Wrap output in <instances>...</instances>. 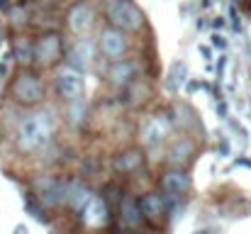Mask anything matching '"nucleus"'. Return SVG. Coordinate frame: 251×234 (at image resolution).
Instances as JSON below:
<instances>
[{"label":"nucleus","mask_w":251,"mask_h":234,"mask_svg":"<svg viewBox=\"0 0 251 234\" xmlns=\"http://www.w3.org/2000/svg\"><path fill=\"white\" fill-rule=\"evenodd\" d=\"M56 134V110L42 107L22 115L12 132V147L22 156H32L44 152Z\"/></svg>","instance_id":"1"},{"label":"nucleus","mask_w":251,"mask_h":234,"mask_svg":"<svg viewBox=\"0 0 251 234\" xmlns=\"http://www.w3.org/2000/svg\"><path fill=\"white\" fill-rule=\"evenodd\" d=\"M7 98L20 107H37L47 98V85L34 69L20 66L7 85Z\"/></svg>","instance_id":"2"},{"label":"nucleus","mask_w":251,"mask_h":234,"mask_svg":"<svg viewBox=\"0 0 251 234\" xmlns=\"http://www.w3.org/2000/svg\"><path fill=\"white\" fill-rule=\"evenodd\" d=\"M105 20L110 27H117L127 34H137L147 25V17L134 5V0H107L105 2Z\"/></svg>","instance_id":"3"},{"label":"nucleus","mask_w":251,"mask_h":234,"mask_svg":"<svg viewBox=\"0 0 251 234\" xmlns=\"http://www.w3.org/2000/svg\"><path fill=\"white\" fill-rule=\"evenodd\" d=\"M64 59V37L56 29L42 32L34 39V64L37 66H54Z\"/></svg>","instance_id":"4"},{"label":"nucleus","mask_w":251,"mask_h":234,"mask_svg":"<svg viewBox=\"0 0 251 234\" xmlns=\"http://www.w3.org/2000/svg\"><path fill=\"white\" fill-rule=\"evenodd\" d=\"M98 49L100 54L107 59V61H117V59H125L127 52H129V37L127 32L117 29V27H105L98 37Z\"/></svg>","instance_id":"5"},{"label":"nucleus","mask_w":251,"mask_h":234,"mask_svg":"<svg viewBox=\"0 0 251 234\" xmlns=\"http://www.w3.org/2000/svg\"><path fill=\"white\" fill-rule=\"evenodd\" d=\"M54 90L61 100L66 103H76L83 95V74L74 66H64L56 71L54 76Z\"/></svg>","instance_id":"6"},{"label":"nucleus","mask_w":251,"mask_h":234,"mask_svg":"<svg viewBox=\"0 0 251 234\" xmlns=\"http://www.w3.org/2000/svg\"><path fill=\"white\" fill-rule=\"evenodd\" d=\"M171 127H173L171 112H168V115H164V117H161V115L149 117V120L142 125V132H139V142H142V147H147V149L159 147V144H161V142L168 137Z\"/></svg>","instance_id":"7"},{"label":"nucleus","mask_w":251,"mask_h":234,"mask_svg":"<svg viewBox=\"0 0 251 234\" xmlns=\"http://www.w3.org/2000/svg\"><path fill=\"white\" fill-rule=\"evenodd\" d=\"M78 220H81V225H83L85 230H93V232L95 230H105L110 225V205L105 203L102 195L95 193V198L83 208V212L78 215Z\"/></svg>","instance_id":"8"},{"label":"nucleus","mask_w":251,"mask_h":234,"mask_svg":"<svg viewBox=\"0 0 251 234\" xmlns=\"http://www.w3.org/2000/svg\"><path fill=\"white\" fill-rule=\"evenodd\" d=\"M139 208H142V215H144V220L151 225V227H159L164 220H166L168 210H171V205H168L166 195L164 193H144L142 198H139Z\"/></svg>","instance_id":"9"},{"label":"nucleus","mask_w":251,"mask_h":234,"mask_svg":"<svg viewBox=\"0 0 251 234\" xmlns=\"http://www.w3.org/2000/svg\"><path fill=\"white\" fill-rule=\"evenodd\" d=\"M144 215H142V208H139V200L134 195H125L120 208H117V225L127 232L137 234L144 227Z\"/></svg>","instance_id":"10"},{"label":"nucleus","mask_w":251,"mask_h":234,"mask_svg":"<svg viewBox=\"0 0 251 234\" xmlns=\"http://www.w3.org/2000/svg\"><path fill=\"white\" fill-rule=\"evenodd\" d=\"M195 152H198L195 142H193L188 134H178V137L168 144L166 163L168 166H173V168H185V166H190V163H193Z\"/></svg>","instance_id":"11"},{"label":"nucleus","mask_w":251,"mask_h":234,"mask_svg":"<svg viewBox=\"0 0 251 234\" xmlns=\"http://www.w3.org/2000/svg\"><path fill=\"white\" fill-rule=\"evenodd\" d=\"M139 71H142L139 61H134V59H117V61H110V66L105 71V78L115 88H127L132 80H137Z\"/></svg>","instance_id":"12"},{"label":"nucleus","mask_w":251,"mask_h":234,"mask_svg":"<svg viewBox=\"0 0 251 234\" xmlns=\"http://www.w3.org/2000/svg\"><path fill=\"white\" fill-rule=\"evenodd\" d=\"M159 188L168 193V195H176V198H180V195H188L190 193V188H193V181H190V176H188V171L185 168H168L164 171L161 176H159Z\"/></svg>","instance_id":"13"},{"label":"nucleus","mask_w":251,"mask_h":234,"mask_svg":"<svg viewBox=\"0 0 251 234\" xmlns=\"http://www.w3.org/2000/svg\"><path fill=\"white\" fill-rule=\"evenodd\" d=\"M95 25V12L88 2H74L66 12V27L74 32V34H85L90 32Z\"/></svg>","instance_id":"14"},{"label":"nucleus","mask_w":251,"mask_h":234,"mask_svg":"<svg viewBox=\"0 0 251 234\" xmlns=\"http://www.w3.org/2000/svg\"><path fill=\"white\" fill-rule=\"evenodd\" d=\"M142 166H144V149L139 147H129L112 158V171L117 176H134L142 171Z\"/></svg>","instance_id":"15"},{"label":"nucleus","mask_w":251,"mask_h":234,"mask_svg":"<svg viewBox=\"0 0 251 234\" xmlns=\"http://www.w3.org/2000/svg\"><path fill=\"white\" fill-rule=\"evenodd\" d=\"M171 120L173 125L183 132V134H190L200 127V120H198V112L188 105V103H176L173 110H171Z\"/></svg>","instance_id":"16"},{"label":"nucleus","mask_w":251,"mask_h":234,"mask_svg":"<svg viewBox=\"0 0 251 234\" xmlns=\"http://www.w3.org/2000/svg\"><path fill=\"white\" fill-rule=\"evenodd\" d=\"M125 90V103L127 105H142V103H147L149 98H151V85L147 83V80H132L127 88H122Z\"/></svg>","instance_id":"17"},{"label":"nucleus","mask_w":251,"mask_h":234,"mask_svg":"<svg viewBox=\"0 0 251 234\" xmlns=\"http://www.w3.org/2000/svg\"><path fill=\"white\" fill-rule=\"evenodd\" d=\"M12 56H15V61H17L20 66L32 64V61H34V42H32L29 37H25V34L15 37V39H12Z\"/></svg>","instance_id":"18"},{"label":"nucleus","mask_w":251,"mask_h":234,"mask_svg":"<svg viewBox=\"0 0 251 234\" xmlns=\"http://www.w3.org/2000/svg\"><path fill=\"white\" fill-rule=\"evenodd\" d=\"M7 25H10L12 29H27V27L32 25V15H29V10L25 7V0L15 2V5L7 10Z\"/></svg>","instance_id":"19"},{"label":"nucleus","mask_w":251,"mask_h":234,"mask_svg":"<svg viewBox=\"0 0 251 234\" xmlns=\"http://www.w3.org/2000/svg\"><path fill=\"white\" fill-rule=\"evenodd\" d=\"M90 42H78L71 52H69V66L74 69H88L90 64Z\"/></svg>","instance_id":"20"},{"label":"nucleus","mask_w":251,"mask_h":234,"mask_svg":"<svg viewBox=\"0 0 251 234\" xmlns=\"http://www.w3.org/2000/svg\"><path fill=\"white\" fill-rule=\"evenodd\" d=\"M102 198H105V203L110 205V210L112 208H120V203H122V198H125V190H122V185L120 183H107L105 188H102Z\"/></svg>","instance_id":"21"},{"label":"nucleus","mask_w":251,"mask_h":234,"mask_svg":"<svg viewBox=\"0 0 251 234\" xmlns=\"http://www.w3.org/2000/svg\"><path fill=\"white\" fill-rule=\"evenodd\" d=\"M212 47H217V49H225V47H227L225 37H222V34H215V37H212Z\"/></svg>","instance_id":"22"},{"label":"nucleus","mask_w":251,"mask_h":234,"mask_svg":"<svg viewBox=\"0 0 251 234\" xmlns=\"http://www.w3.org/2000/svg\"><path fill=\"white\" fill-rule=\"evenodd\" d=\"M232 25H234V29H239V27H242V20H239L237 10H232Z\"/></svg>","instance_id":"23"},{"label":"nucleus","mask_w":251,"mask_h":234,"mask_svg":"<svg viewBox=\"0 0 251 234\" xmlns=\"http://www.w3.org/2000/svg\"><path fill=\"white\" fill-rule=\"evenodd\" d=\"M212 27H215V29H222V27H225V20H222V17H217V20L212 22Z\"/></svg>","instance_id":"24"},{"label":"nucleus","mask_w":251,"mask_h":234,"mask_svg":"<svg viewBox=\"0 0 251 234\" xmlns=\"http://www.w3.org/2000/svg\"><path fill=\"white\" fill-rule=\"evenodd\" d=\"M0 7H5V10H10L12 5H10V0H0Z\"/></svg>","instance_id":"25"},{"label":"nucleus","mask_w":251,"mask_h":234,"mask_svg":"<svg viewBox=\"0 0 251 234\" xmlns=\"http://www.w3.org/2000/svg\"><path fill=\"white\" fill-rule=\"evenodd\" d=\"M2 39H5V27H2V22H0V44H2Z\"/></svg>","instance_id":"26"},{"label":"nucleus","mask_w":251,"mask_h":234,"mask_svg":"<svg viewBox=\"0 0 251 234\" xmlns=\"http://www.w3.org/2000/svg\"><path fill=\"white\" fill-rule=\"evenodd\" d=\"M15 234H27V230H25V227H17V230H15Z\"/></svg>","instance_id":"27"},{"label":"nucleus","mask_w":251,"mask_h":234,"mask_svg":"<svg viewBox=\"0 0 251 234\" xmlns=\"http://www.w3.org/2000/svg\"><path fill=\"white\" fill-rule=\"evenodd\" d=\"M198 234H207V232H198Z\"/></svg>","instance_id":"28"}]
</instances>
